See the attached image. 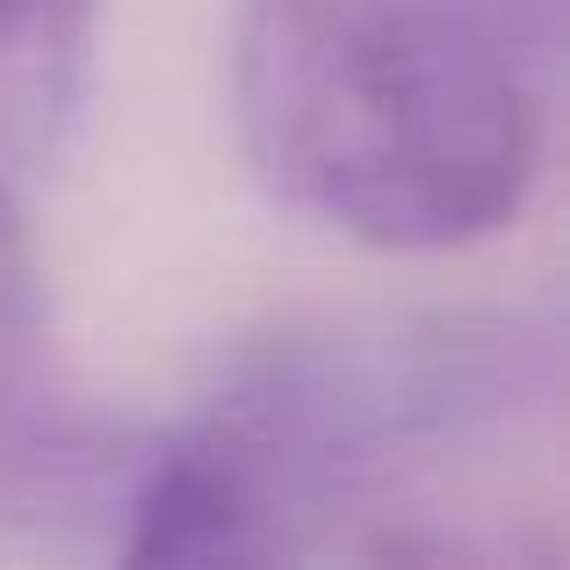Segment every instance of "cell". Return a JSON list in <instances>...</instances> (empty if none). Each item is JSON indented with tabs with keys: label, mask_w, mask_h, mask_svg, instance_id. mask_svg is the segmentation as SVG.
Instances as JSON below:
<instances>
[{
	"label": "cell",
	"mask_w": 570,
	"mask_h": 570,
	"mask_svg": "<svg viewBox=\"0 0 570 570\" xmlns=\"http://www.w3.org/2000/svg\"><path fill=\"white\" fill-rule=\"evenodd\" d=\"M282 549V520L246 441L209 412L174 448H159L130 499V563H261Z\"/></svg>",
	"instance_id": "2"
},
{
	"label": "cell",
	"mask_w": 570,
	"mask_h": 570,
	"mask_svg": "<svg viewBox=\"0 0 570 570\" xmlns=\"http://www.w3.org/2000/svg\"><path fill=\"white\" fill-rule=\"evenodd\" d=\"M232 109L289 209L376 253L505 232L542 181V87L462 0H238Z\"/></svg>",
	"instance_id": "1"
},
{
	"label": "cell",
	"mask_w": 570,
	"mask_h": 570,
	"mask_svg": "<svg viewBox=\"0 0 570 570\" xmlns=\"http://www.w3.org/2000/svg\"><path fill=\"white\" fill-rule=\"evenodd\" d=\"M95 0H0V87L29 109H58L87 51Z\"/></svg>",
	"instance_id": "4"
},
{
	"label": "cell",
	"mask_w": 570,
	"mask_h": 570,
	"mask_svg": "<svg viewBox=\"0 0 570 570\" xmlns=\"http://www.w3.org/2000/svg\"><path fill=\"white\" fill-rule=\"evenodd\" d=\"M43 275L37 238L0 174V484L29 462L43 419Z\"/></svg>",
	"instance_id": "3"
}]
</instances>
